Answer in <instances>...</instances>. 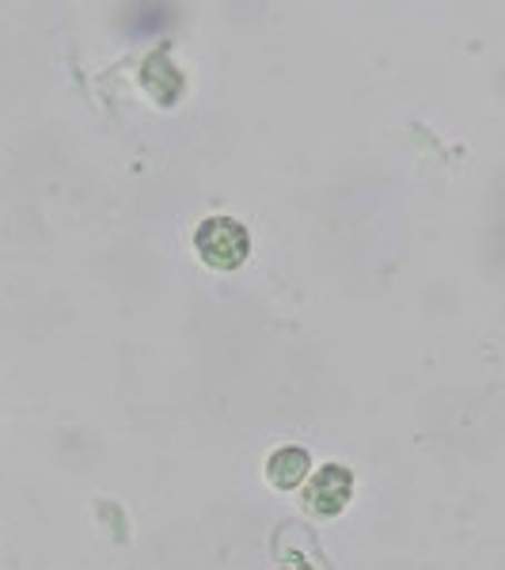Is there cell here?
Masks as SVG:
<instances>
[{
	"instance_id": "7a4b0ae2",
	"label": "cell",
	"mask_w": 505,
	"mask_h": 570,
	"mask_svg": "<svg viewBox=\"0 0 505 570\" xmlns=\"http://www.w3.org/2000/svg\"><path fill=\"white\" fill-rule=\"evenodd\" d=\"M350 472L346 468H324V472L316 475V483H311L308 491V505L316 513H338L346 505V499H350Z\"/></svg>"
},
{
	"instance_id": "6da1fadb",
	"label": "cell",
	"mask_w": 505,
	"mask_h": 570,
	"mask_svg": "<svg viewBox=\"0 0 505 570\" xmlns=\"http://www.w3.org/2000/svg\"><path fill=\"white\" fill-rule=\"evenodd\" d=\"M195 252L214 271H240L247 255H251V236H247V228L236 217L217 214L195 228Z\"/></svg>"
},
{
	"instance_id": "3957f363",
	"label": "cell",
	"mask_w": 505,
	"mask_h": 570,
	"mask_svg": "<svg viewBox=\"0 0 505 570\" xmlns=\"http://www.w3.org/2000/svg\"><path fill=\"white\" fill-rule=\"evenodd\" d=\"M308 472V453L305 449H278L270 461V480L278 487H293L300 483V475Z\"/></svg>"
}]
</instances>
